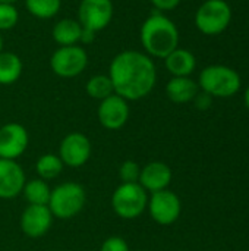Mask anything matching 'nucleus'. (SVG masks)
<instances>
[{"instance_id":"nucleus-4","label":"nucleus","mask_w":249,"mask_h":251,"mask_svg":"<svg viewBox=\"0 0 249 251\" xmlns=\"http://www.w3.org/2000/svg\"><path fill=\"white\" fill-rule=\"evenodd\" d=\"M87 201L85 190L78 182H63L51 190L48 209L53 218L68 221L75 218L84 209Z\"/></svg>"},{"instance_id":"nucleus-5","label":"nucleus","mask_w":249,"mask_h":251,"mask_svg":"<svg viewBox=\"0 0 249 251\" xmlns=\"http://www.w3.org/2000/svg\"><path fill=\"white\" fill-rule=\"evenodd\" d=\"M148 204V193L136 184H120L112 196L113 212L126 221L139 218Z\"/></svg>"},{"instance_id":"nucleus-19","label":"nucleus","mask_w":249,"mask_h":251,"mask_svg":"<svg viewBox=\"0 0 249 251\" xmlns=\"http://www.w3.org/2000/svg\"><path fill=\"white\" fill-rule=\"evenodd\" d=\"M23 72L22 59L12 51H0V85L15 84Z\"/></svg>"},{"instance_id":"nucleus-15","label":"nucleus","mask_w":249,"mask_h":251,"mask_svg":"<svg viewBox=\"0 0 249 251\" xmlns=\"http://www.w3.org/2000/svg\"><path fill=\"white\" fill-rule=\"evenodd\" d=\"M172 169L163 162H150L141 168L138 184L150 194L167 190L172 182Z\"/></svg>"},{"instance_id":"nucleus-8","label":"nucleus","mask_w":249,"mask_h":251,"mask_svg":"<svg viewBox=\"0 0 249 251\" xmlns=\"http://www.w3.org/2000/svg\"><path fill=\"white\" fill-rule=\"evenodd\" d=\"M114 6L112 0H81L78 6V22L84 29L100 32L113 19Z\"/></svg>"},{"instance_id":"nucleus-29","label":"nucleus","mask_w":249,"mask_h":251,"mask_svg":"<svg viewBox=\"0 0 249 251\" xmlns=\"http://www.w3.org/2000/svg\"><path fill=\"white\" fill-rule=\"evenodd\" d=\"M94 40H95V32L82 28V35H81V41L79 43H82V44H91Z\"/></svg>"},{"instance_id":"nucleus-23","label":"nucleus","mask_w":249,"mask_h":251,"mask_svg":"<svg viewBox=\"0 0 249 251\" xmlns=\"http://www.w3.org/2000/svg\"><path fill=\"white\" fill-rule=\"evenodd\" d=\"M25 7L34 18L51 19L59 13L62 0H25Z\"/></svg>"},{"instance_id":"nucleus-31","label":"nucleus","mask_w":249,"mask_h":251,"mask_svg":"<svg viewBox=\"0 0 249 251\" xmlns=\"http://www.w3.org/2000/svg\"><path fill=\"white\" fill-rule=\"evenodd\" d=\"M19 0H0V3H10V4H15L18 3Z\"/></svg>"},{"instance_id":"nucleus-28","label":"nucleus","mask_w":249,"mask_h":251,"mask_svg":"<svg viewBox=\"0 0 249 251\" xmlns=\"http://www.w3.org/2000/svg\"><path fill=\"white\" fill-rule=\"evenodd\" d=\"M194 100H195L197 107L198 109H203V110L207 109V107H210V104H211V96H208L207 93H198Z\"/></svg>"},{"instance_id":"nucleus-17","label":"nucleus","mask_w":249,"mask_h":251,"mask_svg":"<svg viewBox=\"0 0 249 251\" xmlns=\"http://www.w3.org/2000/svg\"><path fill=\"white\" fill-rule=\"evenodd\" d=\"M164 65L173 76H189L195 71L197 59L189 50L178 47L164 57Z\"/></svg>"},{"instance_id":"nucleus-20","label":"nucleus","mask_w":249,"mask_h":251,"mask_svg":"<svg viewBox=\"0 0 249 251\" xmlns=\"http://www.w3.org/2000/svg\"><path fill=\"white\" fill-rule=\"evenodd\" d=\"M22 194L28 204H37V206H47L51 194V188L48 187L47 181L35 178L31 181H26L22 190Z\"/></svg>"},{"instance_id":"nucleus-26","label":"nucleus","mask_w":249,"mask_h":251,"mask_svg":"<svg viewBox=\"0 0 249 251\" xmlns=\"http://www.w3.org/2000/svg\"><path fill=\"white\" fill-rule=\"evenodd\" d=\"M100 251H129V246L122 237L114 235V237H109L107 240H104Z\"/></svg>"},{"instance_id":"nucleus-30","label":"nucleus","mask_w":249,"mask_h":251,"mask_svg":"<svg viewBox=\"0 0 249 251\" xmlns=\"http://www.w3.org/2000/svg\"><path fill=\"white\" fill-rule=\"evenodd\" d=\"M245 104H247V107L249 109V87L245 90Z\"/></svg>"},{"instance_id":"nucleus-22","label":"nucleus","mask_w":249,"mask_h":251,"mask_svg":"<svg viewBox=\"0 0 249 251\" xmlns=\"http://www.w3.org/2000/svg\"><path fill=\"white\" fill-rule=\"evenodd\" d=\"M85 91L91 99H95L98 101H101V100L107 99L109 96L114 94L112 79H110L109 75H104V74H98V75L91 76L87 81Z\"/></svg>"},{"instance_id":"nucleus-14","label":"nucleus","mask_w":249,"mask_h":251,"mask_svg":"<svg viewBox=\"0 0 249 251\" xmlns=\"http://www.w3.org/2000/svg\"><path fill=\"white\" fill-rule=\"evenodd\" d=\"M25 172L16 160L0 159V199L10 200L22 194Z\"/></svg>"},{"instance_id":"nucleus-16","label":"nucleus","mask_w":249,"mask_h":251,"mask_svg":"<svg viewBox=\"0 0 249 251\" xmlns=\"http://www.w3.org/2000/svg\"><path fill=\"white\" fill-rule=\"evenodd\" d=\"M200 93L198 82L189 76H173L166 85V94L170 101L183 104L192 101Z\"/></svg>"},{"instance_id":"nucleus-9","label":"nucleus","mask_w":249,"mask_h":251,"mask_svg":"<svg viewBox=\"0 0 249 251\" xmlns=\"http://www.w3.org/2000/svg\"><path fill=\"white\" fill-rule=\"evenodd\" d=\"M147 210L151 219L158 225H172L175 224L182 212L181 199L170 190H161L153 193L148 197Z\"/></svg>"},{"instance_id":"nucleus-10","label":"nucleus","mask_w":249,"mask_h":251,"mask_svg":"<svg viewBox=\"0 0 249 251\" xmlns=\"http://www.w3.org/2000/svg\"><path fill=\"white\" fill-rule=\"evenodd\" d=\"M98 122L109 131H117L126 125L131 116L129 101L117 94H112L101 100L97 109Z\"/></svg>"},{"instance_id":"nucleus-3","label":"nucleus","mask_w":249,"mask_h":251,"mask_svg":"<svg viewBox=\"0 0 249 251\" xmlns=\"http://www.w3.org/2000/svg\"><path fill=\"white\" fill-rule=\"evenodd\" d=\"M198 87L211 97H232L241 90V76L229 66L211 65L201 71Z\"/></svg>"},{"instance_id":"nucleus-11","label":"nucleus","mask_w":249,"mask_h":251,"mask_svg":"<svg viewBox=\"0 0 249 251\" xmlns=\"http://www.w3.org/2000/svg\"><path fill=\"white\" fill-rule=\"evenodd\" d=\"M91 141L82 132L68 134L59 146V157L65 166L81 168L91 157Z\"/></svg>"},{"instance_id":"nucleus-18","label":"nucleus","mask_w":249,"mask_h":251,"mask_svg":"<svg viewBox=\"0 0 249 251\" xmlns=\"http://www.w3.org/2000/svg\"><path fill=\"white\" fill-rule=\"evenodd\" d=\"M51 35H53L54 43L59 44V47L75 46L81 41L82 26L78 22V19L63 18L54 24V26L51 29Z\"/></svg>"},{"instance_id":"nucleus-32","label":"nucleus","mask_w":249,"mask_h":251,"mask_svg":"<svg viewBox=\"0 0 249 251\" xmlns=\"http://www.w3.org/2000/svg\"><path fill=\"white\" fill-rule=\"evenodd\" d=\"M0 51H3V37H1V32H0Z\"/></svg>"},{"instance_id":"nucleus-12","label":"nucleus","mask_w":249,"mask_h":251,"mask_svg":"<svg viewBox=\"0 0 249 251\" xmlns=\"http://www.w3.org/2000/svg\"><path fill=\"white\" fill-rule=\"evenodd\" d=\"M29 135L23 125L18 122L4 124L0 128V159L16 160L28 147Z\"/></svg>"},{"instance_id":"nucleus-7","label":"nucleus","mask_w":249,"mask_h":251,"mask_svg":"<svg viewBox=\"0 0 249 251\" xmlns=\"http://www.w3.org/2000/svg\"><path fill=\"white\" fill-rule=\"evenodd\" d=\"M87 66L88 53L78 44L57 47L50 57V68L60 78H75L81 75Z\"/></svg>"},{"instance_id":"nucleus-21","label":"nucleus","mask_w":249,"mask_h":251,"mask_svg":"<svg viewBox=\"0 0 249 251\" xmlns=\"http://www.w3.org/2000/svg\"><path fill=\"white\" fill-rule=\"evenodd\" d=\"M63 166L65 165L57 154L47 153V154H43L38 157V160L35 163V172L40 179L50 181V179L57 178L62 174Z\"/></svg>"},{"instance_id":"nucleus-24","label":"nucleus","mask_w":249,"mask_h":251,"mask_svg":"<svg viewBox=\"0 0 249 251\" xmlns=\"http://www.w3.org/2000/svg\"><path fill=\"white\" fill-rule=\"evenodd\" d=\"M18 21L19 12L16 6L10 3H0V32L15 28Z\"/></svg>"},{"instance_id":"nucleus-2","label":"nucleus","mask_w":249,"mask_h":251,"mask_svg":"<svg viewBox=\"0 0 249 251\" xmlns=\"http://www.w3.org/2000/svg\"><path fill=\"white\" fill-rule=\"evenodd\" d=\"M139 40L150 57L164 59L179 46V31L172 19L153 12L141 25Z\"/></svg>"},{"instance_id":"nucleus-13","label":"nucleus","mask_w":249,"mask_h":251,"mask_svg":"<svg viewBox=\"0 0 249 251\" xmlns=\"http://www.w3.org/2000/svg\"><path fill=\"white\" fill-rule=\"evenodd\" d=\"M53 215L48 206L28 204L21 215V229L29 238H40L48 232L53 224Z\"/></svg>"},{"instance_id":"nucleus-6","label":"nucleus","mask_w":249,"mask_h":251,"mask_svg":"<svg viewBox=\"0 0 249 251\" xmlns=\"http://www.w3.org/2000/svg\"><path fill=\"white\" fill-rule=\"evenodd\" d=\"M232 21V9L225 0H207L195 13V25L205 35L222 34Z\"/></svg>"},{"instance_id":"nucleus-25","label":"nucleus","mask_w":249,"mask_h":251,"mask_svg":"<svg viewBox=\"0 0 249 251\" xmlns=\"http://www.w3.org/2000/svg\"><path fill=\"white\" fill-rule=\"evenodd\" d=\"M141 166L135 160H125L119 168V178L122 184H136L139 181Z\"/></svg>"},{"instance_id":"nucleus-1","label":"nucleus","mask_w":249,"mask_h":251,"mask_svg":"<svg viewBox=\"0 0 249 251\" xmlns=\"http://www.w3.org/2000/svg\"><path fill=\"white\" fill-rule=\"evenodd\" d=\"M114 94L128 101L147 97L156 87L157 69L153 57L138 50H123L117 53L109 66Z\"/></svg>"},{"instance_id":"nucleus-27","label":"nucleus","mask_w":249,"mask_h":251,"mask_svg":"<svg viewBox=\"0 0 249 251\" xmlns=\"http://www.w3.org/2000/svg\"><path fill=\"white\" fill-rule=\"evenodd\" d=\"M151 4L157 9V12H167L173 10L179 6L181 0H150Z\"/></svg>"}]
</instances>
